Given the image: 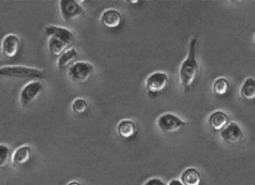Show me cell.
Masks as SVG:
<instances>
[{
  "label": "cell",
  "mask_w": 255,
  "mask_h": 185,
  "mask_svg": "<svg viewBox=\"0 0 255 185\" xmlns=\"http://www.w3.org/2000/svg\"><path fill=\"white\" fill-rule=\"evenodd\" d=\"M198 36L192 37L189 44V51L187 57L183 61L180 70L179 78L181 86L185 92L191 89L198 79L199 74V66L197 61V44H198Z\"/></svg>",
  "instance_id": "cell-1"
},
{
  "label": "cell",
  "mask_w": 255,
  "mask_h": 185,
  "mask_svg": "<svg viewBox=\"0 0 255 185\" xmlns=\"http://www.w3.org/2000/svg\"><path fill=\"white\" fill-rule=\"evenodd\" d=\"M0 77L16 78V79H30V80H43L46 73L42 69L25 66H4L0 67Z\"/></svg>",
  "instance_id": "cell-2"
},
{
  "label": "cell",
  "mask_w": 255,
  "mask_h": 185,
  "mask_svg": "<svg viewBox=\"0 0 255 185\" xmlns=\"http://www.w3.org/2000/svg\"><path fill=\"white\" fill-rule=\"evenodd\" d=\"M157 127L165 134H174L187 125L180 117L172 113H165L159 115L156 121Z\"/></svg>",
  "instance_id": "cell-3"
},
{
  "label": "cell",
  "mask_w": 255,
  "mask_h": 185,
  "mask_svg": "<svg viewBox=\"0 0 255 185\" xmlns=\"http://www.w3.org/2000/svg\"><path fill=\"white\" fill-rule=\"evenodd\" d=\"M94 66L87 61H77L68 68V77L76 83H86L94 74Z\"/></svg>",
  "instance_id": "cell-4"
},
{
  "label": "cell",
  "mask_w": 255,
  "mask_h": 185,
  "mask_svg": "<svg viewBox=\"0 0 255 185\" xmlns=\"http://www.w3.org/2000/svg\"><path fill=\"white\" fill-rule=\"evenodd\" d=\"M169 81V76L166 73L155 72L150 74L145 85L147 93L152 96H158L167 89Z\"/></svg>",
  "instance_id": "cell-5"
},
{
  "label": "cell",
  "mask_w": 255,
  "mask_h": 185,
  "mask_svg": "<svg viewBox=\"0 0 255 185\" xmlns=\"http://www.w3.org/2000/svg\"><path fill=\"white\" fill-rule=\"evenodd\" d=\"M60 12L62 19L66 22H71L83 16L86 13L83 5L77 0H61Z\"/></svg>",
  "instance_id": "cell-6"
},
{
  "label": "cell",
  "mask_w": 255,
  "mask_h": 185,
  "mask_svg": "<svg viewBox=\"0 0 255 185\" xmlns=\"http://www.w3.org/2000/svg\"><path fill=\"white\" fill-rule=\"evenodd\" d=\"M43 90V85L39 80H32L22 87L19 94V102L22 107H28L35 102Z\"/></svg>",
  "instance_id": "cell-7"
},
{
  "label": "cell",
  "mask_w": 255,
  "mask_h": 185,
  "mask_svg": "<svg viewBox=\"0 0 255 185\" xmlns=\"http://www.w3.org/2000/svg\"><path fill=\"white\" fill-rule=\"evenodd\" d=\"M220 136L223 141L230 145L240 143L244 139L243 128L236 121H230L220 132Z\"/></svg>",
  "instance_id": "cell-8"
},
{
  "label": "cell",
  "mask_w": 255,
  "mask_h": 185,
  "mask_svg": "<svg viewBox=\"0 0 255 185\" xmlns=\"http://www.w3.org/2000/svg\"><path fill=\"white\" fill-rule=\"evenodd\" d=\"M21 48V40L15 34L5 35L1 42V53L5 58L13 59L18 55Z\"/></svg>",
  "instance_id": "cell-9"
},
{
  "label": "cell",
  "mask_w": 255,
  "mask_h": 185,
  "mask_svg": "<svg viewBox=\"0 0 255 185\" xmlns=\"http://www.w3.org/2000/svg\"><path fill=\"white\" fill-rule=\"evenodd\" d=\"M45 34L49 37H54L58 39L65 44H67L69 48L74 44L75 41V35L70 29H66L61 26L49 25L47 26L44 29Z\"/></svg>",
  "instance_id": "cell-10"
},
{
  "label": "cell",
  "mask_w": 255,
  "mask_h": 185,
  "mask_svg": "<svg viewBox=\"0 0 255 185\" xmlns=\"http://www.w3.org/2000/svg\"><path fill=\"white\" fill-rule=\"evenodd\" d=\"M100 22L103 26L108 29H117L121 26L123 16L121 12L115 9H108L102 13Z\"/></svg>",
  "instance_id": "cell-11"
},
{
  "label": "cell",
  "mask_w": 255,
  "mask_h": 185,
  "mask_svg": "<svg viewBox=\"0 0 255 185\" xmlns=\"http://www.w3.org/2000/svg\"><path fill=\"white\" fill-rule=\"evenodd\" d=\"M230 123V116L223 110H216L209 115L208 124L213 130L222 131Z\"/></svg>",
  "instance_id": "cell-12"
},
{
  "label": "cell",
  "mask_w": 255,
  "mask_h": 185,
  "mask_svg": "<svg viewBox=\"0 0 255 185\" xmlns=\"http://www.w3.org/2000/svg\"><path fill=\"white\" fill-rule=\"evenodd\" d=\"M117 131L119 137L124 140H130L136 135L137 126L134 121L129 119H124L119 121Z\"/></svg>",
  "instance_id": "cell-13"
},
{
  "label": "cell",
  "mask_w": 255,
  "mask_h": 185,
  "mask_svg": "<svg viewBox=\"0 0 255 185\" xmlns=\"http://www.w3.org/2000/svg\"><path fill=\"white\" fill-rule=\"evenodd\" d=\"M31 154V147L28 145H22L18 148H16L11 156L13 166L16 167L24 166L29 162Z\"/></svg>",
  "instance_id": "cell-14"
},
{
  "label": "cell",
  "mask_w": 255,
  "mask_h": 185,
  "mask_svg": "<svg viewBox=\"0 0 255 185\" xmlns=\"http://www.w3.org/2000/svg\"><path fill=\"white\" fill-rule=\"evenodd\" d=\"M180 181L184 185H201L202 176L198 170L190 167L182 173Z\"/></svg>",
  "instance_id": "cell-15"
},
{
  "label": "cell",
  "mask_w": 255,
  "mask_h": 185,
  "mask_svg": "<svg viewBox=\"0 0 255 185\" xmlns=\"http://www.w3.org/2000/svg\"><path fill=\"white\" fill-rule=\"evenodd\" d=\"M77 57H78V52L76 49L74 48H68L67 51L64 52L63 54L58 58V68L63 69L66 67H70L72 65L75 63Z\"/></svg>",
  "instance_id": "cell-16"
},
{
  "label": "cell",
  "mask_w": 255,
  "mask_h": 185,
  "mask_svg": "<svg viewBox=\"0 0 255 185\" xmlns=\"http://www.w3.org/2000/svg\"><path fill=\"white\" fill-rule=\"evenodd\" d=\"M240 94L247 101L255 100V80L254 78H247L240 90Z\"/></svg>",
  "instance_id": "cell-17"
},
{
  "label": "cell",
  "mask_w": 255,
  "mask_h": 185,
  "mask_svg": "<svg viewBox=\"0 0 255 185\" xmlns=\"http://www.w3.org/2000/svg\"><path fill=\"white\" fill-rule=\"evenodd\" d=\"M48 51L50 52L51 55L60 57L64 52L67 51L69 47L67 44H65L63 42L58 40V39L49 37L48 38Z\"/></svg>",
  "instance_id": "cell-18"
},
{
  "label": "cell",
  "mask_w": 255,
  "mask_h": 185,
  "mask_svg": "<svg viewBox=\"0 0 255 185\" xmlns=\"http://www.w3.org/2000/svg\"><path fill=\"white\" fill-rule=\"evenodd\" d=\"M212 89H213V92L215 93V95L225 96L227 93L230 92V81L224 77L217 78V80L214 81Z\"/></svg>",
  "instance_id": "cell-19"
},
{
  "label": "cell",
  "mask_w": 255,
  "mask_h": 185,
  "mask_svg": "<svg viewBox=\"0 0 255 185\" xmlns=\"http://www.w3.org/2000/svg\"><path fill=\"white\" fill-rule=\"evenodd\" d=\"M89 109V103L86 99L78 97L72 102V110L77 115H84Z\"/></svg>",
  "instance_id": "cell-20"
},
{
  "label": "cell",
  "mask_w": 255,
  "mask_h": 185,
  "mask_svg": "<svg viewBox=\"0 0 255 185\" xmlns=\"http://www.w3.org/2000/svg\"><path fill=\"white\" fill-rule=\"evenodd\" d=\"M10 158V149L5 144H0V168L6 166Z\"/></svg>",
  "instance_id": "cell-21"
},
{
  "label": "cell",
  "mask_w": 255,
  "mask_h": 185,
  "mask_svg": "<svg viewBox=\"0 0 255 185\" xmlns=\"http://www.w3.org/2000/svg\"><path fill=\"white\" fill-rule=\"evenodd\" d=\"M143 185H167L159 178H151L146 181Z\"/></svg>",
  "instance_id": "cell-22"
},
{
  "label": "cell",
  "mask_w": 255,
  "mask_h": 185,
  "mask_svg": "<svg viewBox=\"0 0 255 185\" xmlns=\"http://www.w3.org/2000/svg\"><path fill=\"white\" fill-rule=\"evenodd\" d=\"M167 185H184L180 180L178 179H172Z\"/></svg>",
  "instance_id": "cell-23"
},
{
  "label": "cell",
  "mask_w": 255,
  "mask_h": 185,
  "mask_svg": "<svg viewBox=\"0 0 255 185\" xmlns=\"http://www.w3.org/2000/svg\"><path fill=\"white\" fill-rule=\"evenodd\" d=\"M67 185H81L80 184H79L78 182H71L68 184Z\"/></svg>",
  "instance_id": "cell-24"
},
{
  "label": "cell",
  "mask_w": 255,
  "mask_h": 185,
  "mask_svg": "<svg viewBox=\"0 0 255 185\" xmlns=\"http://www.w3.org/2000/svg\"><path fill=\"white\" fill-rule=\"evenodd\" d=\"M254 42H255V37H254Z\"/></svg>",
  "instance_id": "cell-25"
}]
</instances>
